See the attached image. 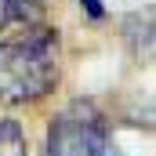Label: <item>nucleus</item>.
<instances>
[{"instance_id": "obj_5", "label": "nucleus", "mask_w": 156, "mask_h": 156, "mask_svg": "<svg viewBox=\"0 0 156 156\" xmlns=\"http://www.w3.org/2000/svg\"><path fill=\"white\" fill-rule=\"evenodd\" d=\"M80 7H83V15H87V18H94V22H102V18H105V4H102V0H80Z\"/></svg>"}, {"instance_id": "obj_1", "label": "nucleus", "mask_w": 156, "mask_h": 156, "mask_svg": "<svg viewBox=\"0 0 156 156\" xmlns=\"http://www.w3.org/2000/svg\"><path fill=\"white\" fill-rule=\"evenodd\" d=\"M62 80V33L55 26H22L0 40V105H33Z\"/></svg>"}, {"instance_id": "obj_2", "label": "nucleus", "mask_w": 156, "mask_h": 156, "mask_svg": "<svg viewBox=\"0 0 156 156\" xmlns=\"http://www.w3.org/2000/svg\"><path fill=\"white\" fill-rule=\"evenodd\" d=\"M44 156H123V153L116 149L113 123L98 109V102L73 98L47 123Z\"/></svg>"}, {"instance_id": "obj_3", "label": "nucleus", "mask_w": 156, "mask_h": 156, "mask_svg": "<svg viewBox=\"0 0 156 156\" xmlns=\"http://www.w3.org/2000/svg\"><path fill=\"white\" fill-rule=\"evenodd\" d=\"M40 0H0V33L11 26H37Z\"/></svg>"}, {"instance_id": "obj_6", "label": "nucleus", "mask_w": 156, "mask_h": 156, "mask_svg": "<svg viewBox=\"0 0 156 156\" xmlns=\"http://www.w3.org/2000/svg\"><path fill=\"white\" fill-rule=\"evenodd\" d=\"M40 4H44V0H40Z\"/></svg>"}, {"instance_id": "obj_4", "label": "nucleus", "mask_w": 156, "mask_h": 156, "mask_svg": "<svg viewBox=\"0 0 156 156\" xmlns=\"http://www.w3.org/2000/svg\"><path fill=\"white\" fill-rule=\"evenodd\" d=\"M0 156H29V138L18 120H0Z\"/></svg>"}]
</instances>
